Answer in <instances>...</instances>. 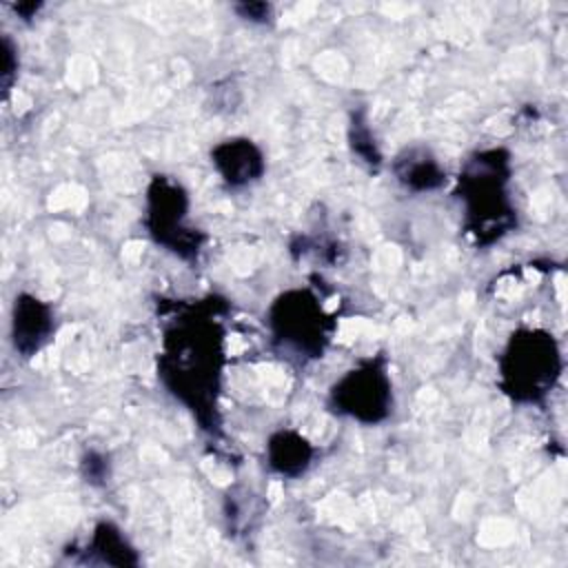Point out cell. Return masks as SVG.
Wrapping results in <instances>:
<instances>
[{
  "label": "cell",
  "instance_id": "obj_1",
  "mask_svg": "<svg viewBox=\"0 0 568 568\" xmlns=\"http://www.w3.org/2000/svg\"><path fill=\"white\" fill-rule=\"evenodd\" d=\"M224 335L211 315L193 306L164 333V351L158 359V377L180 399L204 430L217 426V390L224 362Z\"/></svg>",
  "mask_w": 568,
  "mask_h": 568
},
{
  "label": "cell",
  "instance_id": "obj_2",
  "mask_svg": "<svg viewBox=\"0 0 568 568\" xmlns=\"http://www.w3.org/2000/svg\"><path fill=\"white\" fill-rule=\"evenodd\" d=\"M510 182V155L506 149L477 151L459 173V197L466 213V231L479 246H490L517 224L515 206L506 191Z\"/></svg>",
  "mask_w": 568,
  "mask_h": 568
},
{
  "label": "cell",
  "instance_id": "obj_3",
  "mask_svg": "<svg viewBox=\"0 0 568 568\" xmlns=\"http://www.w3.org/2000/svg\"><path fill=\"white\" fill-rule=\"evenodd\" d=\"M499 388L517 404H541L564 371V357L552 333L517 328L499 359Z\"/></svg>",
  "mask_w": 568,
  "mask_h": 568
},
{
  "label": "cell",
  "instance_id": "obj_4",
  "mask_svg": "<svg viewBox=\"0 0 568 568\" xmlns=\"http://www.w3.org/2000/svg\"><path fill=\"white\" fill-rule=\"evenodd\" d=\"M266 324L275 344L304 359L322 357L335 331V320L308 288L280 293L266 311Z\"/></svg>",
  "mask_w": 568,
  "mask_h": 568
},
{
  "label": "cell",
  "instance_id": "obj_5",
  "mask_svg": "<svg viewBox=\"0 0 568 568\" xmlns=\"http://www.w3.org/2000/svg\"><path fill=\"white\" fill-rule=\"evenodd\" d=\"M328 408L359 424H382L393 413V382L384 353L362 359L328 388Z\"/></svg>",
  "mask_w": 568,
  "mask_h": 568
},
{
  "label": "cell",
  "instance_id": "obj_6",
  "mask_svg": "<svg viewBox=\"0 0 568 568\" xmlns=\"http://www.w3.org/2000/svg\"><path fill=\"white\" fill-rule=\"evenodd\" d=\"M189 193L169 175H153L146 189L144 224L151 240L182 260H197L206 235L186 224Z\"/></svg>",
  "mask_w": 568,
  "mask_h": 568
},
{
  "label": "cell",
  "instance_id": "obj_7",
  "mask_svg": "<svg viewBox=\"0 0 568 568\" xmlns=\"http://www.w3.org/2000/svg\"><path fill=\"white\" fill-rule=\"evenodd\" d=\"M55 333V315L51 304L31 293H18L11 308V344L13 351L29 359L38 355Z\"/></svg>",
  "mask_w": 568,
  "mask_h": 568
},
{
  "label": "cell",
  "instance_id": "obj_8",
  "mask_svg": "<svg viewBox=\"0 0 568 568\" xmlns=\"http://www.w3.org/2000/svg\"><path fill=\"white\" fill-rule=\"evenodd\" d=\"M211 164L222 182L231 189L255 184L264 171L266 160L262 149L248 138H226L211 149Z\"/></svg>",
  "mask_w": 568,
  "mask_h": 568
},
{
  "label": "cell",
  "instance_id": "obj_9",
  "mask_svg": "<svg viewBox=\"0 0 568 568\" xmlns=\"http://www.w3.org/2000/svg\"><path fill=\"white\" fill-rule=\"evenodd\" d=\"M315 457L313 444L297 430H275L266 442V464L275 475L295 479L302 477Z\"/></svg>",
  "mask_w": 568,
  "mask_h": 568
},
{
  "label": "cell",
  "instance_id": "obj_10",
  "mask_svg": "<svg viewBox=\"0 0 568 568\" xmlns=\"http://www.w3.org/2000/svg\"><path fill=\"white\" fill-rule=\"evenodd\" d=\"M393 173L397 182L413 193L435 191L446 184V171L430 155V151L422 146L404 149L393 162Z\"/></svg>",
  "mask_w": 568,
  "mask_h": 568
},
{
  "label": "cell",
  "instance_id": "obj_11",
  "mask_svg": "<svg viewBox=\"0 0 568 568\" xmlns=\"http://www.w3.org/2000/svg\"><path fill=\"white\" fill-rule=\"evenodd\" d=\"M87 559L91 564H106V566H138L140 557L135 548L126 541L124 532L111 524L100 521L93 528V535L84 548Z\"/></svg>",
  "mask_w": 568,
  "mask_h": 568
},
{
  "label": "cell",
  "instance_id": "obj_12",
  "mask_svg": "<svg viewBox=\"0 0 568 568\" xmlns=\"http://www.w3.org/2000/svg\"><path fill=\"white\" fill-rule=\"evenodd\" d=\"M348 140H351L353 153H357L362 158V162H368V164H375V166L382 162V155H379V151L375 146V140L371 135V129L366 124L364 111L353 113L351 129H348Z\"/></svg>",
  "mask_w": 568,
  "mask_h": 568
},
{
  "label": "cell",
  "instance_id": "obj_13",
  "mask_svg": "<svg viewBox=\"0 0 568 568\" xmlns=\"http://www.w3.org/2000/svg\"><path fill=\"white\" fill-rule=\"evenodd\" d=\"M0 60H2V67H0V89H2V95L7 98L16 78H18V67H20V60H18V47L16 42L11 40L9 33H2L0 38Z\"/></svg>",
  "mask_w": 568,
  "mask_h": 568
},
{
  "label": "cell",
  "instance_id": "obj_14",
  "mask_svg": "<svg viewBox=\"0 0 568 568\" xmlns=\"http://www.w3.org/2000/svg\"><path fill=\"white\" fill-rule=\"evenodd\" d=\"M82 477L91 484V486H102L109 477V462L102 453L98 450H89L82 457Z\"/></svg>",
  "mask_w": 568,
  "mask_h": 568
},
{
  "label": "cell",
  "instance_id": "obj_15",
  "mask_svg": "<svg viewBox=\"0 0 568 568\" xmlns=\"http://www.w3.org/2000/svg\"><path fill=\"white\" fill-rule=\"evenodd\" d=\"M233 9L242 20H248L253 24H266L273 16V7L268 2H240Z\"/></svg>",
  "mask_w": 568,
  "mask_h": 568
},
{
  "label": "cell",
  "instance_id": "obj_16",
  "mask_svg": "<svg viewBox=\"0 0 568 568\" xmlns=\"http://www.w3.org/2000/svg\"><path fill=\"white\" fill-rule=\"evenodd\" d=\"M40 7H42V2H20V4H11V9H13L22 20L33 18Z\"/></svg>",
  "mask_w": 568,
  "mask_h": 568
}]
</instances>
